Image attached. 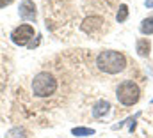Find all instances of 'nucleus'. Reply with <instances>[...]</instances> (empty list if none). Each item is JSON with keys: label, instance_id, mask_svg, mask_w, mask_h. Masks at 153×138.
I'll use <instances>...</instances> for the list:
<instances>
[{"label": "nucleus", "instance_id": "obj_1", "mask_svg": "<svg viewBox=\"0 0 153 138\" xmlns=\"http://www.w3.org/2000/svg\"><path fill=\"white\" fill-rule=\"evenodd\" d=\"M119 0H41L45 25L62 41L102 39L112 29Z\"/></svg>", "mask_w": 153, "mask_h": 138}, {"label": "nucleus", "instance_id": "obj_2", "mask_svg": "<svg viewBox=\"0 0 153 138\" xmlns=\"http://www.w3.org/2000/svg\"><path fill=\"white\" fill-rule=\"evenodd\" d=\"M73 74L68 66L62 68V62L57 64V59L52 64L45 66L38 74H34L30 81V98L34 99L32 108L39 110H53L62 106L71 92Z\"/></svg>", "mask_w": 153, "mask_h": 138}, {"label": "nucleus", "instance_id": "obj_3", "mask_svg": "<svg viewBox=\"0 0 153 138\" xmlns=\"http://www.w3.org/2000/svg\"><path fill=\"white\" fill-rule=\"evenodd\" d=\"M96 68L107 74H117L126 69V57L114 50L100 51L96 57Z\"/></svg>", "mask_w": 153, "mask_h": 138}, {"label": "nucleus", "instance_id": "obj_4", "mask_svg": "<svg viewBox=\"0 0 153 138\" xmlns=\"http://www.w3.org/2000/svg\"><path fill=\"white\" fill-rule=\"evenodd\" d=\"M116 98H117V101L121 104L132 106V104H135L139 101V98H141V89H139V85H137L135 81L126 80V81L119 83V87L116 89Z\"/></svg>", "mask_w": 153, "mask_h": 138}, {"label": "nucleus", "instance_id": "obj_5", "mask_svg": "<svg viewBox=\"0 0 153 138\" xmlns=\"http://www.w3.org/2000/svg\"><path fill=\"white\" fill-rule=\"evenodd\" d=\"M32 37H34V27H30V25H20V27H16V29L13 30V34H11L13 43L18 44V46L29 44V41H30Z\"/></svg>", "mask_w": 153, "mask_h": 138}, {"label": "nucleus", "instance_id": "obj_6", "mask_svg": "<svg viewBox=\"0 0 153 138\" xmlns=\"http://www.w3.org/2000/svg\"><path fill=\"white\" fill-rule=\"evenodd\" d=\"M20 18L27 20V21H36L38 12H36V5L32 0H23L20 5Z\"/></svg>", "mask_w": 153, "mask_h": 138}, {"label": "nucleus", "instance_id": "obj_7", "mask_svg": "<svg viewBox=\"0 0 153 138\" xmlns=\"http://www.w3.org/2000/svg\"><path fill=\"white\" fill-rule=\"evenodd\" d=\"M109 112H111V103H109V101H98V103L94 104V108H93V115H94L96 119L105 117Z\"/></svg>", "mask_w": 153, "mask_h": 138}, {"label": "nucleus", "instance_id": "obj_8", "mask_svg": "<svg viewBox=\"0 0 153 138\" xmlns=\"http://www.w3.org/2000/svg\"><path fill=\"white\" fill-rule=\"evenodd\" d=\"M150 50H152V44L148 39H139L137 41V53L143 55V57H148L150 55Z\"/></svg>", "mask_w": 153, "mask_h": 138}, {"label": "nucleus", "instance_id": "obj_9", "mask_svg": "<svg viewBox=\"0 0 153 138\" xmlns=\"http://www.w3.org/2000/svg\"><path fill=\"white\" fill-rule=\"evenodd\" d=\"M27 129H23V128H13L7 135H5V138H27Z\"/></svg>", "mask_w": 153, "mask_h": 138}, {"label": "nucleus", "instance_id": "obj_10", "mask_svg": "<svg viewBox=\"0 0 153 138\" xmlns=\"http://www.w3.org/2000/svg\"><path fill=\"white\" fill-rule=\"evenodd\" d=\"M126 18H128V7H126V4H121V5L117 7V12H116V20H117L119 23H123Z\"/></svg>", "mask_w": 153, "mask_h": 138}, {"label": "nucleus", "instance_id": "obj_11", "mask_svg": "<svg viewBox=\"0 0 153 138\" xmlns=\"http://www.w3.org/2000/svg\"><path fill=\"white\" fill-rule=\"evenodd\" d=\"M141 32H143L144 35L153 34V18H146V20H143V23H141Z\"/></svg>", "mask_w": 153, "mask_h": 138}, {"label": "nucleus", "instance_id": "obj_12", "mask_svg": "<svg viewBox=\"0 0 153 138\" xmlns=\"http://www.w3.org/2000/svg\"><path fill=\"white\" fill-rule=\"evenodd\" d=\"M71 133L75 137H91V135H94V129H91V128H73Z\"/></svg>", "mask_w": 153, "mask_h": 138}, {"label": "nucleus", "instance_id": "obj_13", "mask_svg": "<svg viewBox=\"0 0 153 138\" xmlns=\"http://www.w3.org/2000/svg\"><path fill=\"white\" fill-rule=\"evenodd\" d=\"M13 0H0V7H5V5H9Z\"/></svg>", "mask_w": 153, "mask_h": 138}, {"label": "nucleus", "instance_id": "obj_14", "mask_svg": "<svg viewBox=\"0 0 153 138\" xmlns=\"http://www.w3.org/2000/svg\"><path fill=\"white\" fill-rule=\"evenodd\" d=\"M144 4H146V7H148V9H152V7H153V0H146Z\"/></svg>", "mask_w": 153, "mask_h": 138}]
</instances>
